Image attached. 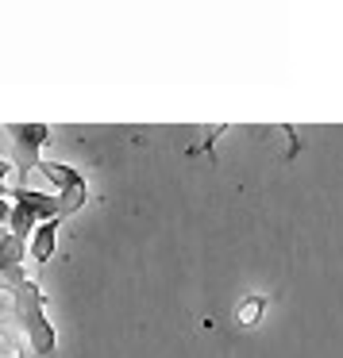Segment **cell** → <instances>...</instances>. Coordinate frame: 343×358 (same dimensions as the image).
Here are the masks:
<instances>
[{"mask_svg":"<svg viewBox=\"0 0 343 358\" xmlns=\"http://www.w3.org/2000/svg\"><path fill=\"white\" fill-rule=\"evenodd\" d=\"M8 296H12V316H16L24 339L31 343V350L39 358H50L58 347V335H55V324L47 320V296H43V289L24 273V278L8 289Z\"/></svg>","mask_w":343,"mask_h":358,"instance_id":"obj_1","label":"cell"},{"mask_svg":"<svg viewBox=\"0 0 343 358\" xmlns=\"http://www.w3.org/2000/svg\"><path fill=\"white\" fill-rule=\"evenodd\" d=\"M8 139L16 143V170H20V189H27L31 170H39V147L50 139L47 124H8Z\"/></svg>","mask_w":343,"mask_h":358,"instance_id":"obj_2","label":"cell"},{"mask_svg":"<svg viewBox=\"0 0 343 358\" xmlns=\"http://www.w3.org/2000/svg\"><path fill=\"white\" fill-rule=\"evenodd\" d=\"M35 173H43V178H47L50 185L58 189V196H62V204H66V212H70V216L81 208V204H85V178H81V173L74 170V166L47 162V158H43Z\"/></svg>","mask_w":343,"mask_h":358,"instance_id":"obj_3","label":"cell"},{"mask_svg":"<svg viewBox=\"0 0 343 358\" xmlns=\"http://www.w3.org/2000/svg\"><path fill=\"white\" fill-rule=\"evenodd\" d=\"M58 224H62V220H43V224L35 227V235H31V247H27V255H31V262H35V266H43L50 255H55Z\"/></svg>","mask_w":343,"mask_h":358,"instance_id":"obj_4","label":"cell"},{"mask_svg":"<svg viewBox=\"0 0 343 358\" xmlns=\"http://www.w3.org/2000/svg\"><path fill=\"white\" fill-rule=\"evenodd\" d=\"M266 296H258V293H251V296H239V304H235V324L239 327H255L258 320H262V312H266Z\"/></svg>","mask_w":343,"mask_h":358,"instance_id":"obj_5","label":"cell"},{"mask_svg":"<svg viewBox=\"0 0 343 358\" xmlns=\"http://www.w3.org/2000/svg\"><path fill=\"white\" fill-rule=\"evenodd\" d=\"M8 173H12V166L4 162V158H0V224H4V220L12 216V204L4 201V196L12 193V185H8Z\"/></svg>","mask_w":343,"mask_h":358,"instance_id":"obj_6","label":"cell"}]
</instances>
